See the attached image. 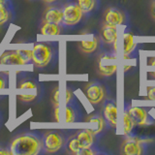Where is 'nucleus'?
Segmentation results:
<instances>
[{"instance_id":"nucleus-1","label":"nucleus","mask_w":155,"mask_h":155,"mask_svg":"<svg viewBox=\"0 0 155 155\" xmlns=\"http://www.w3.org/2000/svg\"><path fill=\"white\" fill-rule=\"evenodd\" d=\"M12 155H38L42 152V138L36 133L26 132L16 136L9 147Z\"/></svg>"},{"instance_id":"nucleus-2","label":"nucleus","mask_w":155,"mask_h":155,"mask_svg":"<svg viewBox=\"0 0 155 155\" xmlns=\"http://www.w3.org/2000/svg\"><path fill=\"white\" fill-rule=\"evenodd\" d=\"M65 137L57 130H48L42 137L43 150L46 153H56L64 147Z\"/></svg>"},{"instance_id":"nucleus-3","label":"nucleus","mask_w":155,"mask_h":155,"mask_svg":"<svg viewBox=\"0 0 155 155\" xmlns=\"http://www.w3.org/2000/svg\"><path fill=\"white\" fill-rule=\"evenodd\" d=\"M32 59V51L29 50H18L8 51L3 52L0 56V64L22 66L27 65Z\"/></svg>"},{"instance_id":"nucleus-4","label":"nucleus","mask_w":155,"mask_h":155,"mask_svg":"<svg viewBox=\"0 0 155 155\" xmlns=\"http://www.w3.org/2000/svg\"><path fill=\"white\" fill-rule=\"evenodd\" d=\"M53 56L52 48L48 44H36L32 50L31 62L37 68H45L50 64Z\"/></svg>"},{"instance_id":"nucleus-5","label":"nucleus","mask_w":155,"mask_h":155,"mask_svg":"<svg viewBox=\"0 0 155 155\" xmlns=\"http://www.w3.org/2000/svg\"><path fill=\"white\" fill-rule=\"evenodd\" d=\"M19 93L17 95L18 99L23 103H31L35 101L39 95L38 84L31 79H24L18 84Z\"/></svg>"},{"instance_id":"nucleus-6","label":"nucleus","mask_w":155,"mask_h":155,"mask_svg":"<svg viewBox=\"0 0 155 155\" xmlns=\"http://www.w3.org/2000/svg\"><path fill=\"white\" fill-rule=\"evenodd\" d=\"M63 19L62 23L66 26H74L80 23L84 13L77 3H67L62 8Z\"/></svg>"},{"instance_id":"nucleus-7","label":"nucleus","mask_w":155,"mask_h":155,"mask_svg":"<svg viewBox=\"0 0 155 155\" xmlns=\"http://www.w3.org/2000/svg\"><path fill=\"white\" fill-rule=\"evenodd\" d=\"M116 57L114 55L101 53L98 57V64H97V71L100 76L110 77L117 70V65L115 63Z\"/></svg>"},{"instance_id":"nucleus-8","label":"nucleus","mask_w":155,"mask_h":155,"mask_svg":"<svg viewBox=\"0 0 155 155\" xmlns=\"http://www.w3.org/2000/svg\"><path fill=\"white\" fill-rule=\"evenodd\" d=\"M84 94L90 104L97 105L100 104L104 100L106 90L105 87L99 82H90L85 86Z\"/></svg>"},{"instance_id":"nucleus-9","label":"nucleus","mask_w":155,"mask_h":155,"mask_svg":"<svg viewBox=\"0 0 155 155\" xmlns=\"http://www.w3.org/2000/svg\"><path fill=\"white\" fill-rule=\"evenodd\" d=\"M147 142L148 140H147L128 137L124 140V142L121 144L120 152L124 155H140L143 153L142 143H145Z\"/></svg>"},{"instance_id":"nucleus-10","label":"nucleus","mask_w":155,"mask_h":155,"mask_svg":"<svg viewBox=\"0 0 155 155\" xmlns=\"http://www.w3.org/2000/svg\"><path fill=\"white\" fill-rule=\"evenodd\" d=\"M125 21V15L121 10L115 7H109L104 13L105 24L117 26L122 24Z\"/></svg>"},{"instance_id":"nucleus-11","label":"nucleus","mask_w":155,"mask_h":155,"mask_svg":"<svg viewBox=\"0 0 155 155\" xmlns=\"http://www.w3.org/2000/svg\"><path fill=\"white\" fill-rule=\"evenodd\" d=\"M63 19V10L56 6L48 7L42 17V22H51L60 24Z\"/></svg>"},{"instance_id":"nucleus-12","label":"nucleus","mask_w":155,"mask_h":155,"mask_svg":"<svg viewBox=\"0 0 155 155\" xmlns=\"http://www.w3.org/2000/svg\"><path fill=\"white\" fill-rule=\"evenodd\" d=\"M100 39L105 44H114V50L116 51V42H117V29L116 26L104 24L100 30Z\"/></svg>"},{"instance_id":"nucleus-13","label":"nucleus","mask_w":155,"mask_h":155,"mask_svg":"<svg viewBox=\"0 0 155 155\" xmlns=\"http://www.w3.org/2000/svg\"><path fill=\"white\" fill-rule=\"evenodd\" d=\"M128 113L135 125L142 126L147 125L149 123L147 111L144 108H142V107H133V108H131L128 110Z\"/></svg>"},{"instance_id":"nucleus-14","label":"nucleus","mask_w":155,"mask_h":155,"mask_svg":"<svg viewBox=\"0 0 155 155\" xmlns=\"http://www.w3.org/2000/svg\"><path fill=\"white\" fill-rule=\"evenodd\" d=\"M103 114L105 119L107 120V122L113 128H115L116 123H117V107H116L115 102L114 101L107 102L104 106Z\"/></svg>"},{"instance_id":"nucleus-15","label":"nucleus","mask_w":155,"mask_h":155,"mask_svg":"<svg viewBox=\"0 0 155 155\" xmlns=\"http://www.w3.org/2000/svg\"><path fill=\"white\" fill-rule=\"evenodd\" d=\"M76 138L78 139L81 148L91 147L94 143V134L92 129H81L76 133Z\"/></svg>"},{"instance_id":"nucleus-16","label":"nucleus","mask_w":155,"mask_h":155,"mask_svg":"<svg viewBox=\"0 0 155 155\" xmlns=\"http://www.w3.org/2000/svg\"><path fill=\"white\" fill-rule=\"evenodd\" d=\"M12 18V10L9 0H0V27L10 21Z\"/></svg>"},{"instance_id":"nucleus-17","label":"nucleus","mask_w":155,"mask_h":155,"mask_svg":"<svg viewBox=\"0 0 155 155\" xmlns=\"http://www.w3.org/2000/svg\"><path fill=\"white\" fill-rule=\"evenodd\" d=\"M98 46H99V39L96 36H94L92 40H87V41L84 40L79 43L80 50L84 53H86V54L94 52L97 50Z\"/></svg>"},{"instance_id":"nucleus-18","label":"nucleus","mask_w":155,"mask_h":155,"mask_svg":"<svg viewBox=\"0 0 155 155\" xmlns=\"http://www.w3.org/2000/svg\"><path fill=\"white\" fill-rule=\"evenodd\" d=\"M41 33L47 36H55L61 33L60 24L51 23V22H42L41 25Z\"/></svg>"},{"instance_id":"nucleus-19","label":"nucleus","mask_w":155,"mask_h":155,"mask_svg":"<svg viewBox=\"0 0 155 155\" xmlns=\"http://www.w3.org/2000/svg\"><path fill=\"white\" fill-rule=\"evenodd\" d=\"M136 44L134 41V36L130 32H125L123 34V52L124 54H130L135 50Z\"/></svg>"},{"instance_id":"nucleus-20","label":"nucleus","mask_w":155,"mask_h":155,"mask_svg":"<svg viewBox=\"0 0 155 155\" xmlns=\"http://www.w3.org/2000/svg\"><path fill=\"white\" fill-rule=\"evenodd\" d=\"M86 121H87V122L93 123V124L96 125V128L92 130V132H93L94 135L100 134L102 131L105 129V126H106L105 120H104L103 117H101V116H99V115H92V116H89V117L86 118Z\"/></svg>"},{"instance_id":"nucleus-21","label":"nucleus","mask_w":155,"mask_h":155,"mask_svg":"<svg viewBox=\"0 0 155 155\" xmlns=\"http://www.w3.org/2000/svg\"><path fill=\"white\" fill-rule=\"evenodd\" d=\"M81 149L80 143L78 139L76 138V136H72V137L69 138V140H67V143H66V150L68 153L70 154H76L78 155L80 152V150Z\"/></svg>"},{"instance_id":"nucleus-22","label":"nucleus","mask_w":155,"mask_h":155,"mask_svg":"<svg viewBox=\"0 0 155 155\" xmlns=\"http://www.w3.org/2000/svg\"><path fill=\"white\" fill-rule=\"evenodd\" d=\"M77 4L79 5L82 13L87 14L93 11L96 7L97 1L96 0H77Z\"/></svg>"},{"instance_id":"nucleus-23","label":"nucleus","mask_w":155,"mask_h":155,"mask_svg":"<svg viewBox=\"0 0 155 155\" xmlns=\"http://www.w3.org/2000/svg\"><path fill=\"white\" fill-rule=\"evenodd\" d=\"M134 122L131 116L128 113V110H125V113L123 114V130H124V134L127 136L131 132H132L133 127H134Z\"/></svg>"},{"instance_id":"nucleus-24","label":"nucleus","mask_w":155,"mask_h":155,"mask_svg":"<svg viewBox=\"0 0 155 155\" xmlns=\"http://www.w3.org/2000/svg\"><path fill=\"white\" fill-rule=\"evenodd\" d=\"M65 116H64V121L66 123H72L75 122V120L77 118V114L76 110H74V108L71 106H66L65 108Z\"/></svg>"},{"instance_id":"nucleus-25","label":"nucleus","mask_w":155,"mask_h":155,"mask_svg":"<svg viewBox=\"0 0 155 155\" xmlns=\"http://www.w3.org/2000/svg\"><path fill=\"white\" fill-rule=\"evenodd\" d=\"M51 101L54 108L59 107V105H60V90H59V87L58 86H55L54 88H53V90L51 91Z\"/></svg>"},{"instance_id":"nucleus-26","label":"nucleus","mask_w":155,"mask_h":155,"mask_svg":"<svg viewBox=\"0 0 155 155\" xmlns=\"http://www.w3.org/2000/svg\"><path fill=\"white\" fill-rule=\"evenodd\" d=\"M7 86H8V81L6 79V77L0 74V91L5 90L7 88Z\"/></svg>"},{"instance_id":"nucleus-27","label":"nucleus","mask_w":155,"mask_h":155,"mask_svg":"<svg viewBox=\"0 0 155 155\" xmlns=\"http://www.w3.org/2000/svg\"><path fill=\"white\" fill-rule=\"evenodd\" d=\"M96 151H94L92 147H87V148H81L78 155H93Z\"/></svg>"},{"instance_id":"nucleus-28","label":"nucleus","mask_w":155,"mask_h":155,"mask_svg":"<svg viewBox=\"0 0 155 155\" xmlns=\"http://www.w3.org/2000/svg\"><path fill=\"white\" fill-rule=\"evenodd\" d=\"M147 98L149 100L155 101V86L147 87Z\"/></svg>"},{"instance_id":"nucleus-29","label":"nucleus","mask_w":155,"mask_h":155,"mask_svg":"<svg viewBox=\"0 0 155 155\" xmlns=\"http://www.w3.org/2000/svg\"><path fill=\"white\" fill-rule=\"evenodd\" d=\"M73 99V92L71 89L66 88V92H65V103L66 105H68L72 101Z\"/></svg>"},{"instance_id":"nucleus-30","label":"nucleus","mask_w":155,"mask_h":155,"mask_svg":"<svg viewBox=\"0 0 155 155\" xmlns=\"http://www.w3.org/2000/svg\"><path fill=\"white\" fill-rule=\"evenodd\" d=\"M0 155H12V152L10 148L0 147Z\"/></svg>"},{"instance_id":"nucleus-31","label":"nucleus","mask_w":155,"mask_h":155,"mask_svg":"<svg viewBox=\"0 0 155 155\" xmlns=\"http://www.w3.org/2000/svg\"><path fill=\"white\" fill-rule=\"evenodd\" d=\"M148 66H155V57H150L147 61Z\"/></svg>"},{"instance_id":"nucleus-32","label":"nucleus","mask_w":155,"mask_h":155,"mask_svg":"<svg viewBox=\"0 0 155 155\" xmlns=\"http://www.w3.org/2000/svg\"><path fill=\"white\" fill-rule=\"evenodd\" d=\"M151 16L155 19V1L151 4Z\"/></svg>"},{"instance_id":"nucleus-33","label":"nucleus","mask_w":155,"mask_h":155,"mask_svg":"<svg viewBox=\"0 0 155 155\" xmlns=\"http://www.w3.org/2000/svg\"><path fill=\"white\" fill-rule=\"evenodd\" d=\"M43 2H45L47 4H52V3H54L56 1H58V0H42Z\"/></svg>"},{"instance_id":"nucleus-34","label":"nucleus","mask_w":155,"mask_h":155,"mask_svg":"<svg viewBox=\"0 0 155 155\" xmlns=\"http://www.w3.org/2000/svg\"><path fill=\"white\" fill-rule=\"evenodd\" d=\"M149 76L151 77L153 80H155V72H150L149 73Z\"/></svg>"},{"instance_id":"nucleus-35","label":"nucleus","mask_w":155,"mask_h":155,"mask_svg":"<svg viewBox=\"0 0 155 155\" xmlns=\"http://www.w3.org/2000/svg\"><path fill=\"white\" fill-rule=\"evenodd\" d=\"M124 58H125V59H127V58H129L128 54H124Z\"/></svg>"},{"instance_id":"nucleus-36","label":"nucleus","mask_w":155,"mask_h":155,"mask_svg":"<svg viewBox=\"0 0 155 155\" xmlns=\"http://www.w3.org/2000/svg\"><path fill=\"white\" fill-rule=\"evenodd\" d=\"M0 121H1V117H0Z\"/></svg>"},{"instance_id":"nucleus-37","label":"nucleus","mask_w":155,"mask_h":155,"mask_svg":"<svg viewBox=\"0 0 155 155\" xmlns=\"http://www.w3.org/2000/svg\"><path fill=\"white\" fill-rule=\"evenodd\" d=\"M154 1H155V0H154Z\"/></svg>"}]
</instances>
